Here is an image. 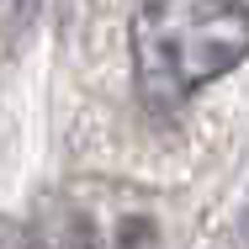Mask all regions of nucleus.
<instances>
[{
	"mask_svg": "<svg viewBox=\"0 0 249 249\" xmlns=\"http://www.w3.org/2000/svg\"><path fill=\"white\" fill-rule=\"evenodd\" d=\"M133 85L149 111H175L196 85L249 58L244 0H149L133 27Z\"/></svg>",
	"mask_w": 249,
	"mask_h": 249,
	"instance_id": "nucleus-1",
	"label": "nucleus"
},
{
	"mask_svg": "<svg viewBox=\"0 0 249 249\" xmlns=\"http://www.w3.org/2000/svg\"><path fill=\"white\" fill-rule=\"evenodd\" d=\"M64 249H96V233H90V223H80V217H74V223H69V244Z\"/></svg>",
	"mask_w": 249,
	"mask_h": 249,
	"instance_id": "nucleus-2",
	"label": "nucleus"
},
{
	"mask_svg": "<svg viewBox=\"0 0 249 249\" xmlns=\"http://www.w3.org/2000/svg\"><path fill=\"white\" fill-rule=\"evenodd\" d=\"M0 249H32V244H27V233L16 223H0Z\"/></svg>",
	"mask_w": 249,
	"mask_h": 249,
	"instance_id": "nucleus-3",
	"label": "nucleus"
}]
</instances>
